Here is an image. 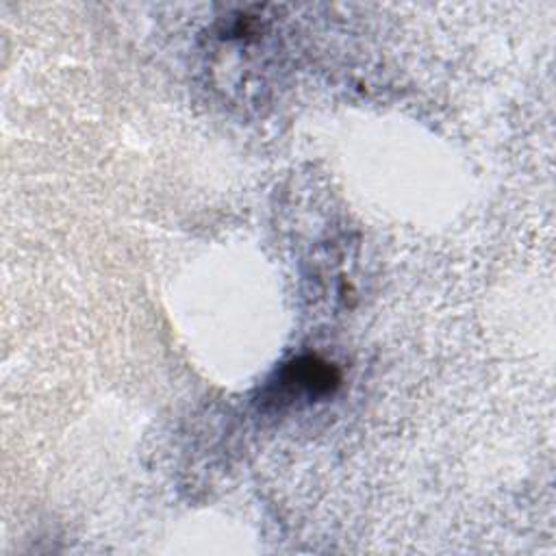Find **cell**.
I'll return each instance as SVG.
<instances>
[{"mask_svg": "<svg viewBox=\"0 0 556 556\" xmlns=\"http://www.w3.org/2000/svg\"><path fill=\"white\" fill-rule=\"evenodd\" d=\"M341 384V371L334 363L324 361L315 354H304L298 358H291L285 363L276 380L267 387L269 402L278 404H291L295 400H319Z\"/></svg>", "mask_w": 556, "mask_h": 556, "instance_id": "obj_1", "label": "cell"}]
</instances>
